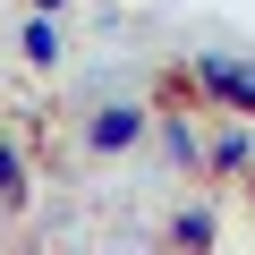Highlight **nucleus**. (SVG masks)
Wrapping results in <instances>:
<instances>
[{
	"label": "nucleus",
	"mask_w": 255,
	"mask_h": 255,
	"mask_svg": "<svg viewBox=\"0 0 255 255\" xmlns=\"http://www.w3.org/2000/svg\"><path fill=\"white\" fill-rule=\"evenodd\" d=\"M196 85H204L213 102H238V111L255 119V60H196Z\"/></svg>",
	"instance_id": "1"
},
{
	"label": "nucleus",
	"mask_w": 255,
	"mask_h": 255,
	"mask_svg": "<svg viewBox=\"0 0 255 255\" xmlns=\"http://www.w3.org/2000/svg\"><path fill=\"white\" fill-rule=\"evenodd\" d=\"M136 136H145V111H136V102H111V111L85 119V145H94V153H128Z\"/></svg>",
	"instance_id": "2"
},
{
	"label": "nucleus",
	"mask_w": 255,
	"mask_h": 255,
	"mask_svg": "<svg viewBox=\"0 0 255 255\" xmlns=\"http://www.w3.org/2000/svg\"><path fill=\"white\" fill-rule=\"evenodd\" d=\"M204 170H221V179L230 170H255V136H247V128H221V136L204 145Z\"/></svg>",
	"instance_id": "3"
},
{
	"label": "nucleus",
	"mask_w": 255,
	"mask_h": 255,
	"mask_svg": "<svg viewBox=\"0 0 255 255\" xmlns=\"http://www.w3.org/2000/svg\"><path fill=\"white\" fill-rule=\"evenodd\" d=\"M17 51H26L34 68H43V60H60V34H51V9H43V17H26V34H17Z\"/></svg>",
	"instance_id": "4"
},
{
	"label": "nucleus",
	"mask_w": 255,
	"mask_h": 255,
	"mask_svg": "<svg viewBox=\"0 0 255 255\" xmlns=\"http://www.w3.org/2000/svg\"><path fill=\"white\" fill-rule=\"evenodd\" d=\"M162 136H170V153H179L187 170H204V145H196V128H187V119H162Z\"/></svg>",
	"instance_id": "5"
},
{
	"label": "nucleus",
	"mask_w": 255,
	"mask_h": 255,
	"mask_svg": "<svg viewBox=\"0 0 255 255\" xmlns=\"http://www.w3.org/2000/svg\"><path fill=\"white\" fill-rule=\"evenodd\" d=\"M17 196H26V162L0 145V204H17Z\"/></svg>",
	"instance_id": "6"
},
{
	"label": "nucleus",
	"mask_w": 255,
	"mask_h": 255,
	"mask_svg": "<svg viewBox=\"0 0 255 255\" xmlns=\"http://www.w3.org/2000/svg\"><path fill=\"white\" fill-rule=\"evenodd\" d=\"M179 238H187V247H213V213H204V204H196V213H179Z\"/></svg>",
	"instance_id": "7"
},
{
	"label": "nucleus",
	"mask_w": 255,
	"mask_h": 255,
	"mask_svg": "<svg viewBox=\"0 0 255 255\" xmlns=\"http://www.w3.org/2000/svg\"><path fill=\"white\" fill-rule=\"evenodd\" d=\"M34 9H60V0H34Z\"/></svg>",
	"instance_id": "8"
}]
</instances>
